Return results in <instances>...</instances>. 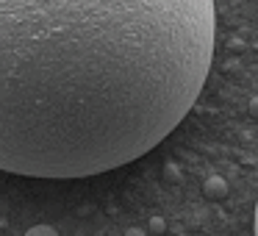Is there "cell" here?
Listing matches in <instances>:
<instances>
[{
    "label": "cell",
    "instance_id": "obj_2",
    "mask_svg": "<svg viewBox=\"0 0 258 236\" xmlns=\"http://www.w3.org/2000/svg\"><path fill=\"white\" fill-rule=\"evenodd\" d=\"M203 195L208 200H222V197H228V181L222 175H208L203 181Z\"/></svg>",
    "mask_w": 258,
    "mask_h": 236
},
{
    "label": "cell",
    "instance_id": "obj_1",
    "mask_svg": "<svg viewBox=\"0 0 258 236\" xmlns=\"http://www.w3.org/2000/svg\"><path fill=\"white\" fill-rule=\"evenodd\" d=\"M214 0H0V169L89 178L150 153L197 103Z\"/></svg>",
    "mask_w": 258,
    "mask_h": 236
},
{
    "label": "cell",
    "instance_id": "obj_4",
    "mask_svg": "<svg viewBox=\"0 0 258 236\" xmlns=\"http://www.w3.org/2000/svg\"><path fill=\"white\" fill-rule=\"evenodd\" d=\"M25 236H58V230L50 228V225H34V228H28Z\"/></svg>",
    "mask_w": 258,
    "mask_h": 236
},
{
    "label": "cell",
    "instance_id": "obj_5",
    "mask_svg": "<svg viewBox=\"0 0 258 236\" xmlns=\"http://www.w3.org/2000/svg\"><path fill=\"white\" fill-rule=\"evenodd\" d=\"M164 178H167V181H172V184H178V181H180L178 167H175V164H167V167H164Z\"/></svg>",
    "mask_w": 258,
    "mask_h": 236
},
{
    "label": "cell",
    "instance_id": "obj_6",
    "mask_svg": "<svg viewBox=\"0 0 258 236\" xmlns=\"http://www.w3.org/2000/svg\"><path fill=\"white\" fill-rule=\"evenodd\" d=\"M125 236H147V233L142 228H128V230H125Z\"/></svg>",
    "mask_w": 258,
    "mask_h": 236
},
{
    "label": "cell",
    "instance_id": "obj_7",
    "mask_svg": "<svg viewBox=\"0 0 258 236\" xmlns=\"http://www.w3.org/2000/svg\"><path fill=\"white\" fill-rule=\"evenodd\" d=\"M250 114H255V117H258V97H252V100H250Z\"/></svg>",
    "mask_w": 258,
    "mask_h": 236
},
{
    "label": "cell",
    "instance_id": "obj_8",
    "mask_svg": "<svg viewBox=\"0 0 258 236\" xmlns=\"http://www.w3.org/2000/svg\"><path fill=\"white\" fill-rule=\"evenodd\" d=\"M255 236H258V203H255Z\"/></svg>",
    "mask_w": 258,
    "mask_h": 236
},
{
    "label": "cell",
    "instance_id": "obj_3",
    "mask_svg": "<svg viewBox=\"0 0 258 236\" xmlns=\"http://www.w3.org/2000/svg\"><path fill=\"white\" fill-rule=\"evenodd\" d=\"M164 230H167V219H164L161 214H153V217H150V222H147V233L161 236Z\"/></svg>",
    "mask_w": 258,
    "mask_h": 236
}]
</instances>
